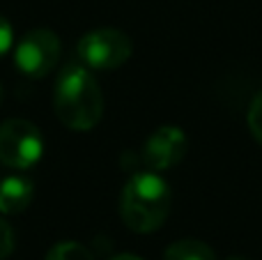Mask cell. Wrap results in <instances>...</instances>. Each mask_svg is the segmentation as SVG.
Wrapping results in <instances>:
<instances>
[{
	"label": "cell",
	"instance_id": "obj_1",
	"mask_svg": "<svg viewBox=\"0 0 262 260\" xmlns=\"http://www.w3.org/2000/svg\"><path fill=\"white\" fill-rule=\"evenodd\" d=\"M58 120L74 132H88L104 115V95L85 64H67L53 88Z\"/></svg>",
	"mask_w": 262,
	"mask_h": 260
},
{
	"label": "cell",
	"instance_id": "obj_2",
	"mask_svg": "<svg viewBox=\"0 0 262 260\" xmlns=\"http://www.w3.org/2000/svg\"><path fill=\"white\" fill-rule=\"evenodd\" d=\"M170 187L161 175L152 170L131 175L120 198L122 221L134 233H154L170 214Z\"/></svg>",
	"mask_w": 262,
	"mask_h": 260
},
{
	"label": "cell",
	"instance_id": "obj_3",
	"mask_svg": "<svg viewBox=\"0 0 262 260\" xmlns=\"http://www.w3.org/2000/svg\"><path fill=\"white\" fill-rule=\"evenodd\" d=\"M134 53L129 35H124L118 28H99L81 37L76 46L78 62L88 69H115L122 67Z\"/></svg>",
	"mask_w": 262,
	"mask_h": 260
},
{
	"label": "cell",
	"instance_id": "obj_4",
	"mask_svg": "<svg viewBox=\"0 0 262 260\" xmlns=\"http://www.w3.org/2000/svg\"><path fill=\"white\" fill-rule=\"evenodd\" d=\"M41 152L44 138L30 120L12 118L0 124V161L5 166L28 170L41 159Z\"/></svg>",
	"mask_w": 262,
	"mask_h": 260
},
{
	"label": "cell",
	"instance_id": "obj_5",
	"mask_svg": "<svg viewBox=\"0 0 262 260\" xmlns=\"http://www.w3.org/2000/svg\"><path fill=\"white\" fill-rule=\"evenodd\" d=\"M60 37L53 30L35 28L18 39L14 49V64L30 78H41L58 64Z\"/></svg>",
	"mask_w": 262,
	"mask_h": 260
},
{
	"label": "cell",
	"instance_id": "obj_6",
	"mask_svg": "<svg viewBox=\"0 0 262 260\" xmlns=\"http://www.w3.org/2000/svg\"><path fill=\"white\" fill-rule=\"evenodd\" d=\"M186 152V136L180 127L163 124L154 129L143 145V161L152 170H168L182 161Z\"/></svg>",
	"mask_w": 262,
	"mask_h": 260
},
{
	"label": "cell",
	"instance_id": "obj_7",
	"mask_svg": "<svg viewBox=\"0 0 262 260\" xmlns=\"http://www.w3.org/2000/svg\"><path fill=\"white\" fill-rule=\"evenodd\" d=\"M35 196L32 180L26 175H9L0 182V212L3 214H21L28 210Z\"/></svg>",
	"mask_w": 262,
	"mask_h": 260
},
{
	"label": "cell",
	"instance_id": "obj_8",
	"mask_svg": "<svg viewBox=\"0 0 262 260\" xmlns=\"http://www.w3.org/2000/svg\"><path fill=\"white\" fill-rule=\"evenodd\" d=\"M163 260H216V256L200 240H177L166 249Z\"/></svg>",
	"mask_w": 262,
	"mask_h": 260
},
{
	"label": "cell",
	"instance_id": "obj_9",
	"mask_svg": "<svg viewBox=\"0 0 262 260\" xmlns=\"http://www.w3.org/2000/svg\"><path fill=\"white\" fill-rule=\"evenodd\" d=\"M44 260H95L92 253L78 242H60L46 253Z\"/></svg>",
	"mask_w": 262,
	"mask_h": 260
},
{
	"label": "cell",
	"instance_id": "obj_10",
	"mask_svg": "<svg viewBox=\"0 0 262 260\" xmlns=\"http://www.w3.org/2000/svg\"><path fill=\"white\" fill-rule=\"evenodd\" d=\"M246 120H249V129H251V134H253V138L262 145V90L253 97V101H251Z\"/></svg>",
	"mask_w": 262,
	"mask_h": 260
},
{
	"label": "cell",
	"instance_id": "obj_11",
	"mask_svg": "<svg viewBox=\"0 0 262 260\" xmlns=\"http://www.w3.org/2000/svg\"><path fill=\"white\" fill-rule=\"evenodd\" d=\"M14 251V230L7 221L0 216V260L9 258Z\"/></svg>",
	"mask_w": 262,
	"mask_h": 260
},
{
	"label": "cell",
	"instance_id": "obj_12",
	"mask_svg": "<svg viewBox=\"0 0 262 260\" xmlns=\"http://www.w3.org/2000/svg\"><path fill=\"white\" fill-rule=\"evenodd\" d=\"M12 44H14V30H12L7 18L0 16V58L12 49Z\"/></svg>",
	"mask_w": 262,
	"mask_h": 260
},
{
	"label": "cell",
	"instance_id": "obj_13",
	"mask_svg": "<svg viewBox=\"0 0 262 260\" xmlns=\"http://www.w3.org/2000/svg\"><path fill=\"white\" fill-rule=\"evenodd\" d=\"M113 260H143V258H138V256H131V253H122V256H115Z\"/></svg>",
	"mask_w": 262,
	"mask_h": 260
},
{
	"label": "cell",
	"instance_id": "obj_14",
	"mask_svg": "<svg viewBox=\"0 0 262 260\" xmlns=\"http://www.w3.org/2000/svg\"><path fill=\"white\" fill-rule=\"evenodd\" d=\"M228 260H244V258H235V256H232V258H228Z\"/></svg>",
	"mask_w": 262,
	"mask_h": 260
}]
</instances>
